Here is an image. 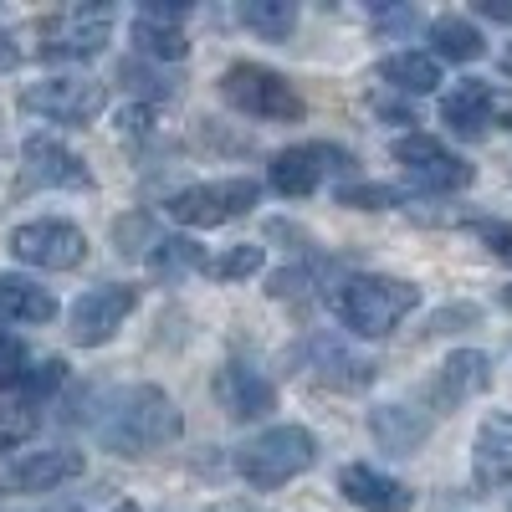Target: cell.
Returning <instances> with one entry per match:
<instances>
[{
    "label": "cell",
    "instance_id": "d6986e66",
    "mask_svg": "<svg viewBox=\"0 0 512 512\" xmlns=\"http://www.w3.org/2000/svg\"><path fill=\"white\" fill-rule=\"evenodd\" d=\"M472 472H477V487H487V492H502L512 482V420L507 415H492L482 425Z\"/></svg>",
    "mask_w": 512,
    "mask_h": 512
},
{
    "label": "cell",
    "instance_id": "d6a6232c",
    "mask_svg": "<svg viewBox=\"0 0 512 512\" xmlns=\"http://www.w3.org/2000/svg\"><path fill=\"white\" fill-rule=\"evenodd\" d=\"M118 128H123L128 139L154 134V108H144V103H139V108H123V113H118Z\"/></svg>",
    "mask_w": 512,
    "mask_h": 512
},
{
    "label": "cell",
    "instance_id": "f1b7e54d",
    "mask_svg": "<svg viewBox=\"0 0 512 512\" xmlns=\"http://www.w3.org/2000/svg\"><path fill=\"white\" fill-rule=\"evenodd\" d=\"M149 262H154L159 272H180V267H205V251H200L195 241H185V236H164V241L149 251Z\"/></svg>",
    "mask_w": 512,
    "mask_h": 512
},
{
    "label": "cell",
    "instance_id": "603a6c76",
    "mask_svg": "<svg viewBox=\"0 0 512 512\" xmlns=\"http://www.w3.org/2000/svg\"><path fill=\"white\" fill-rule=\"evenodd\" d=\"M379 77L390 82V88L400 93H436L441 88V62L431 52H395V57H384L379 62Z\"/></svg>",
    "mask_w": 512,
    "mask_h": 512
},
{
    "label": "cell",
    "instance_id": "6da1fadb",
    "mask_svg": "<svg viewBox=\"0 0 512 512\" xmlns=\"http://www.w3.org/2000/svg\"><path fill=\"white\" fill-rule=\"evenodd\" d=\"M180 431H185L180 405L169 400L159 384H123V390H108L98 400V415H93L98 446H108L123 461L164 451L169 441H180Z\"/></svg>",
    "mask_w": 512,
    "mask_h": 512
},
{
    "label": "cell",
    "instance_id": "f546056e",
    "mask_svg": "<svg viewBox=\"0 0 512 512\" xmlns=\"http://www.w3.org/2000/svg\"><path fill=\"white\" fill-rule=\"evenodd\" d=\"M21 379H26V344L16 333H0V390H11Z\"/></svg>",
    "mask_w": 512,
    "mask_h": 512
},
{
    "label": "cell",
    "instance_id": "e575fe53",
    "mask_svg": "<svg viewBox=\"0 0 512 512\" xmlns=\"http://www.w3.org/2000/svg\"><path fill=\"white\" fill-rule=\"evenodd\" d=\"M216 512H251V507H241V502H221Z\"/></svg>",
    "mask_w": 512,
    "mask_h": 512
},
{
    "label": "cell",
    "instance_id": "ffe728a7",
    "mask_svg": "<svg viewBox=\"0 0 512 512\" xmlns=\"http://www.w3.org/2000/svg\"><path fill=\"white\" fill-rule=\"evenodd\" d=\"M441 123L451 128L456 139L487 134V123H492V88H487V82H461V88H451L446 103H441Z\"/></svg>",
    "mask_w": 512,
    "mask_h": 512
},
{
    "label": "cell",
    "instance_id": "cb8c5ba5",
    "mask_svg": "<svg viewBox=\"0 0 512 512\" xmlns=\"http://www.w3.org/2000/svg\"><path fill=\"white\" fill-rule=\"evenodd\" d=\"M431 41H436V62H477L487 52V41L477 31V21H466V16H441L431 26Z\"/></svg>",
    "mask_w": 512,
    "mask_h": 512
},
{
    "label": "cell",
    "instance_id": "ba28073f",
    "mask_svg": "<svg viewBox=\"0 0 512 512\" xmlns=\"http://www.w3.org/2000/svg\"><path fill=\"white\" fill-rule=\"evenodd\" d=\"M395 164L410 169V180L420 190H431V195H456L477 180V164H466L461 154H451L441 139L431 134H405L395 144Z\"/></svg>",
    "mask_w": 512,
    "mask_h": 512
},
{
    "label": "cell",
    "instance_id": "484cf974",
    "mask_svg": "<svg viewBox=\"0 0 512 512\" xmlns=\"http://www.w3.org/2000/svg\"><path fill=\"white\" fill-rule=\"evenodd\" d=\"M256 267H262V246H231L221 256H205V272L216 277V282H241Z\"/></svg>",
    "mask_w": 512,
    "mask_h": 512
},
{
    "label": "cell",
    "instance_id": "7402d4cb",
    "mask_svg": "<svg viewBox=\"0 0 512 512\" xmlns=\"http://www.w3.org/2000/svg\"><path fill=\"white\" fill-rule=\"evenodd\" d=\"M369 431L379 446L390 451H415L425 441V431H431V410H415V405H379L369 415Z\"/></svg>",
    "mask_w": 512,
    "mask_h": 512
},
{
    "label": "cell",
    "instance_id": "7a4b0ae2",
    "mask_svg": "<svg viewBox=\"0 0 512 512\" xmlns=\"http://www.w3.org/2000/svg\"><path fill=\"white\" fill-rule=\"evenodd\" d=\"M420 308V287L405 277H349L333 287V313L354 338H390Z\"/></svg>",
    "mask_w": 512,
    "mask_h": 512
},
{
    "label": "cell",
    "instance_id": "52a82bcc",
    "mask_svg": "<svg viewBox=\"0 0 512 512\" xmlns=\"http://www.w3.org/2000/svg\"><path fill=\"white\" fill-rule=\"evenodd\" d=\"M139 308V287H128V282H103L93 292H82L72 313H67V333H72V344L77 349H98L108 344V338L128 323V313Z\"/></svg>",
    "mask_w": 512,
    "mask_h": 512
},
{
    "label": "cell",
    "instance_id": "d590c367",
    "mask_svg": "<svg viewBox=\"0 0 512 512\" xmlns=\"http://www.w3.org/2000/svg\"><path fill=\"white\" fill-rule=\"evenodd\" d=\"M502 303H507V308H512V287H502Z\"/></svg>",
    "mask_w": 512,
    "mask_h": 512
},
{
    "label": "cell",
    "instance_id": "5bb4252c",
    "mask_svg": "<svg viewBox=\"0 0 512 512\" xmlns=\"http://www.w3.org/2000/svg\"><path fill=\"white\" fill-rule=\"evenodd\" d=\"M328 159H349V154H344V149H328V144H297V149H282V154L272 159V169H267V180H272L277 195L303 200V195H313V190L323 185Z\"/></svg>",
    "mask_w": 512,
    "mask_h": 512
},
{
    "label": "cell",
    "instance_id": "4fadbf2b",
    "mask_svg": "<svg viewBox=\"0 0 512 512\" xmlns=\"http://www.w3.org/2000/svg\"><path fill=\"white\" fill-rule=\"evenodd\" d=\"M487 384H492V359L482 349H456L431 379V405H436V415H446L466 400H477Z\"/></svg>",
    "mask_w": 512,
    "mask_h": 512
},
{
    "label": "cell",
    "instance_id": "44dd1931",
    "mask_svg": "<svg viewBox=\"0 0 512 512\" xmlns=\"http://www.w3.org/2000/svg\"><path fill=\"white\" fill-rule=\"evenodd\" d=\"M57 297L31 277H0V323H52Z\"/></svg>",
    "mask_w": 512,
    "mask_h": 512
},
{
    "label": "cell",
    "instance_id": "83f0119b",
    "mask_svg": "<svg viewBox=\"0 0 512 512\" xmlns=\"http://www.w3.org/2000/svg\"><path fill=\"white\" fill-rule=\"evenodd\" d=\"M41 425V415H36V405L31 400H11L6 410H0V451H16L31 431Z\"/></svg>",
    "mask_w": 512,
    "mask_h": 512
},
{
    "label": "cell",
    "instance_id": "277c9868",
    "mask_svg": "<svg viewBox=\"0 0 512 512\" xmlns=\"http://www.w3.org/2000/svg\"><path fill=\"white\" fill-rule=\"evenodd\" d=\"M221 98H226L236 113L262 118V123H297V118L308 113L303 93H297L282 72L256 67V62H236V67H226V77H221Z\"/></svg>",
    "mask_w": 512,
    "mask_h": 512
},
{
    "label": "cell",
    "instance_id": "8d00e7d4",
    "mask_svg": "<svg viewBox=\"0 0 512 512\" xmlns=\"http://www.w3.org/2000/svg\"><path fill=\"white\" fill-rule=\"evenodd\" d=\"M118 512H139V507H134V502H123V507H118Z\"/></svg>",
    "mask_w": 512,
    "mask_h": 512
},
{
    "label": "cell",
    "instance_id": "4dcf8cb0",
    "mask_svg": "<svg viewBox=\"0 0 512 512\" xmlns=\"http://www.w3.org/2000/svg\"><path fill=\"white\" fill-rule=\"evenodd\" d=\"M338 205L384 210V205H395V190H384V185H344V190H338Z\"/></svg>",
    "mask_w": 512,
    "mask_h": 512
},
{
    "label": "cell",
    "instance_id": "2e32d148",
    "mask_svg": "<svg viewBox=\"0 0 512 512\" xmlns=\"http://www.w3.org/2000/svg\"><path fill=\"white\" fill-rule=\"evenodd\" d=\"M185 6H144L134 16V47L154 62H180L190 52V36H185Z\"/></svg>",
    "mask_w": 512,
    "mask_h": 512
},
{
    "label": "cell",
    "instance_id": "7c38bea8",
    "mask_svg": "<svg viewBox=\"0 0 512 512\" xmlns=\"http://www.w3.org/2000/svg\"><path fill=\"white\" fill-rule=\"evenodd\" d=\"M21 159H26V180L31 185H52V190H88L93 185V169L82 164L67 144H57L52 134H31Z\"/></svg>",
    "mask_w": 512,
    "mask_h": 512
},
{
    "label": "cell",
    "instance_id": "d4e9b609",
    "mask_svg": "<svg viewBox=\"0 0 512 512\" xmlns=\"http://www.w3.org/2000/svg\"><path fill=\"white\" fill-rule=\"evenodd\" d=\"M241 21L262 41H287L292 26H297V6H292V0H246Z\"/></svg>",
    "mask_w": 512,
    "mask_h": 512
},
{
    "label": "cell",
    "instance_id": "5b68a950",
    "mask_svg": "<svg viewBox=\"0 0 512 512\" xmlns=\"http://www.w3.org/2000/svg\"><path fill=\"white\" fill-rule=\"evenodd\" d=\"M21 108L47 118V123L88 128L108 108V88L93 82V77H47V82H31V88L21 93Z\"/></svg>",
    "mask_w": 512,
    "mask_h": 512
},
{
    "label": "cell",
    "instance_id": "9c48e42d",
    "mask_svg": "<svg viewBox=\"0 0 512 512\" xmlns=\"http://www.w3.org/2000/svg\"><path fill=\"white\" fill-rule=\"evenodd\" d=\"M11 256L41 272H72L88 256V236L72 221H26L11 231Z\"/></svg>",
    "mask_w": 512,
    "mask_h": 512
},
{
    "label": "cell",
    "instance_id": "ac0fdd59",
    "mask_svg": "<svg viewBox=\"0 0 512 512\" xmlns=\"http://www.w3.org/2000/svg\"><path fill=\"white\" fill-rule=\"evenodd\" d=\"M297 364H308L313 379H328V384H344V390H359V384L374 379V364L369 359H354L338 338H308L297 344Z\"/></svg>",
    "mask_w": 512,
    "mask_h": 512
},
{
    "label": "cell",
    "instance_id": "e0dca14e",
    "mask_svg": "<svg viewBox=\"0 0 512 512\" xmlns=\"http://www.w3.org/2000/svg\"><path fill=\"white\" fill-rule=\"evenodd\" d=\"M82 451H67V446H52V451H31V456H21L11 472H6V487H16V492H57L62 482H72V477H82Z\"/></svg>",
    "mask_w": 512,
    "mask_h": 512
},
{
    "label": "cell",
    "instance_id": "4316f807",
    "mask_svg": "<svg viewBox=\"0 0 512 512\" xmlns=\"http://www.w3.org/2000/svg\"><path fill=\"white\" fill-rule=\"evenodd\" d=\"M113 241L123 256H149L159 241H154V221H149V210H134V216H123L113 226Z\"/></svg>",
    "mask_w": 512,
    "mask_h": 512
},
{
    "label": "cell",
    "instance_id": "1f68e13d",
    "mask_svg": "<svg viewBox=\"0 0 512 512\" xmlns=\"http://www.w3.org/2000/svg\"><path fill=\"white\" fill-rule=\"evenodd\" d=\"M477 231H482V241L492 246V256H502V262H512V221H482Z\"/></svg>",
    "mask_w": 512,
    "mask_h": 512
},
{
    "label": "cell",
    "instance_id": "836d02e7",
    "mask_svg": "<svg viewBox=\"0 0 512 512\" xmlns=\"http://www.w3.org/2000/svg\"><path fill=\"white\" fill-rule=\"evenodd\" d=\"M21 62V47H16V41L6 36V31H0V72H11Z\"/></svg>",
    "mask_w": 512,
    "mask_h": 512
},
{
    "label": "cell",
    "instance_id": "8fae6325",
    "mask_svg": "<svg viewBox=\"0 0 512 512\" xmlns=\"http://www.w3.org/2000/svg\"><path fill=\"white\" fill-rule=\"evenodd\" d=\"M216 400H221V410H226L231 420H262V415H272V405H277V384H272L262 369L231 359V364H221V374H216Z\"/></svg>",
    "mask_w": 512,
    "mask_h": 512
},
{
    "label": "cell",
    "instance_id": "9a60e30c",
    "mask_svg": "<svg viewBox=\"0 0 512 512\" xmlns=\"http://www.w3.org/2000/svg\"><path fill=\"white\" fill-rule=\"evenodd\" d=\"M338 492H344L354 507H364V512H410L415 507V492L405 482L374 472V466H364V461H354V466L338 472Z\"/></svg>",
    "mask_w": 512,
    "mask_h": 512
},
{
    "label": "cell",
    "instance_id": "3957f363",
    "mask_svg": "<svg viewBox=\"0 0 512 512\" xmlns=\"http://www.w3.org/2000/svg\"><path fill=\"white\" fill-rule=\"evenodd\" d=\"M313 461H318V436L303 431V425H272V431L251 436L246 446H236V472H241V482L262 487V492L287 487L292 477H303Z\"/></svg>",
    "mask_w": 512,
    "mask_h": 512
},
{
    "label": "cell",
    "instance_id": "30bf717a",
    "mask_svg": "<svg viewBox=\"0 0 512 512\" xmlns=\"http://www.w3.org/2000/svg\"><path fill=\"white\" fill-rule=\"evenodd\" d=\"M108 31H113V6H77V11L47 21L41 57L47 62H88L108 47Z\"/></svg>",
    "mask_w": 512,
    "mask_h": 512
},
{
    "label": "cell",
    "instance_id": "8992f818",
    "mask_svg": "<svg viewBox=\"0 0 512 512\" xmlns=\"http://www.w3.org/2000/svg\"><path fill=\"white\" fill-rule=\"evenodd\" d=\"M262 200V185L256 180H210V185H190L180 195H169V216H175L180 226H226L236 216H246V210Z\"/></svg>",
    "mask_w": 512,
    "mask_h": 512
}]
</instances>
